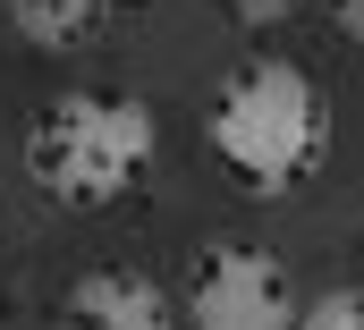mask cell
<instances>
[{
    "label": "cell",
    "mask_w": 364,
    "mask_h": 330,
    "mask_svg": "<svg viewBox=\"0 0 364 330\" xmlns=\"http://www.w3.org/2000/svg\"><path fill=\"white\" fill-rule=\"evenodd\" d=\"M331 9H339V26H348V34L364 43V0H331Z\"/></svg>",
    "instance_id": "8"
},
{
    "label": "cell",
    "mask_w": 364,
    "mask_h": 330,
    "mask_svg": "<svg viewBox=\"0 0 364 330\" xmlns=\"http://www.w3.org/2000/svg\"><path fill=\"white\" fill-rule=\"evenodd\" d=\"M153 144H161V127L136 93H60L26 127V169L51 203L93 212V203H119L153 169Z\"/></svg>",
    "instance_id": "2"
},
{
    "label": "cell",
    "mask_w": 364,
    "mask_h": 330,
    "mask_svg": "<svg viewBox=\"0 0 364 330\" xmlns=\"http://www.w3.org/2000/svg\"><path fill=\"white\" fill-rule=\"evenodd\" d=\"M296 330H364V288H331V297L296 305Z\"/></svg>",
    "instance_id": "6"
},
{
    "label": "cell",
    "mask_w": 364,
    "mask_h": 330,
    "mask_svg": "<svg viewBox=\"0 0 364 330\" xmlns=\"http://www.w3.org/2000/svg\"><path fill=\"white\" fill-rule=\"evenodd\" d=\"M212 153L237 169L255 195L305 186L331 153V102L296 60H255L212 102Z\"/></svg>",
    "instance_id": "1"
},
{
    "label": "cell",
    "mask_w": 364,
    "mask_h": 330,
    "mask_svg": "<svg viewBox=\"0 0 364 330\" xmlns=\"http://www.w3.org/2000/svg\"><path fill=\"white\" fill-rule=\"evenodd\" d=\"M68 322L77 330H178V305L144 271H85L68 288Z\"/></svg>",
    "instance_id": "4"
},
{
    "label": "cell",
    "mask_w": 364,
    "mask_h": 330,
    "mask_svg": "<svg viewBox=\"0 0 364 330\" xmlns=\"http://www.w3.org/2000/svg\"><path fill=\"white\" fill-rule=\"evenodd\" d=\"M296 280L263 246H212L186 280V322L195 330H296Z\"/></svg>",
    "instance_id": "3"
},
{
    "label": "cell",
    "mask_w": 364,
    "mask_h": 330,
    "mask_svg": "<svg viewBox=\"0 0 364 330\" xmlns=\"http://www.w3.org/2000/svg\"><path fill=\"white\" fill-rule=\"evenodd\" d=\"M102 17H110V0H9V26H17L34 51H68V43H85Z\"/></svg>",
    "instance_id": "5"
},
{
    "label": "cell",
    "mask_w": 364,
    "mask_h": 330,
    "mask_svg": "<svg viewBox=\"0 0 364 330\" xmlns=\"http://www.w3.org/2000/svg\"><path fill=\"white\" fill-rule=\"evenodd\" d=\"M288 9H296V0H229V17H237V26H279Z\"/></svg>",
    "instance_id": "7"
}]
</instances>
